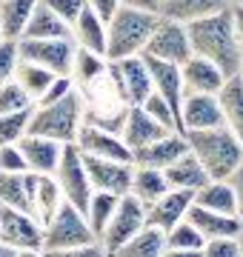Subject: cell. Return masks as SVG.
<instances>
[{"mask_svg":"<svg viewBox=\"0 0 243 257\" xmlns=\"http://www.w3.org/2000/svg\"><path fill=\"white\" fill-rule=\"evenodd\" d=\"M223 9H229L226 0H163L158 15L178 20V23H192L197 18H206V15H215Z\"/></svg>","mask_w":243,"mask_h":257,"instance_id":"30","label":"cell"},{"mask_svg":"<svg viewBox=\"0 0 243 257\" xmlns=\"http://www.w3.org/2000/svg\"><path fill=\"white\" fill-rule=\"evenodd\" d=\"M109 77L112 89L117 92V100H123L126 106H141L152 94V74L143 55L109 60Z\"/></svg>","mask_w":243,"mask_h":257,"instance_id":"7","label":"cell"},{"mask_svg":"<svg viewBox=\"0 0 243 257\" xmlns=\"http://www.w3.org/2000/svg\"><path fill=\"white\" fill-rule=\"evenodd\" d=\"M120 6L126 9H138V12H160V0H120Z\"/></svg>","mask_w":243,"mask_h":257,"instance_id":"48","label":"cell"},{"mask_svg":"<svg viewBox=\"0 0 243 257\" xmlns=\"http://www.w3.org/2000/svg\"><path fill=\"white\" fill-rule=\"evenodd\" d=\"M163 175H166L169 189H183V192H197V189L209 180L206 172H203V166L197 163V157L192 155V152L180 155L172 166H166Z\"/></svg>","mask_w":243,"mask_h":257,"instance_id":"27","label":"cell"},{"mask_svg":"<svg viewBox=\"0 0 243 257\" xmlns=\"http://www.w3.org/2000/svg\"><path fill=\"white\" fill-rule=\"evenodd\" d=\"M57 189L63 194L66 203H72L77 211H86L89 206V197H92V183H89V175H86V166H83V155L75 143L63 146L60 152V163L52 172Z\"/></svg>","mask_w":243,"mask_h":257,"instance_id":"8","label":"cell"},{"mask_svg":"<svg viewBox=\"0 0 243 257\" xmlns=\"http://www.w3.org/2000/svg\"><path fill=\"white\" fill-rule=\"evenodd\" d=\"M15 254H18V251H15L12 246H6V243L0 240V257H15Z\"/></svg>","mask_w":243,"mask_h":257,"instance_id":"52","label":"cell"},{"mask_svg":"<svg viewBox=\"0 0 243 257\" xmlns=\"http://www.w3.org/2000/svg\"><path fill=\"white\" fill-rule=\"evenodd\" d=\"M20 60L38 63L49 69L52 74L72 72V57H75V40L72 37H43V40H18Z\"/></svg>","mask_w":243,"mask_h":257,"instance_id":"9","label":"cell"},{"mask_svg":"<svg viewBox=\"0 0 243 257\" xmlns=\"http://www.w3.org/2000/svg\"><path fill=\"white\" fill-rule=\"evenodd\" d=\"M166 248V237L160 229L143 226L135 237H129L120 248H114L109 257H160Z\"/></svg>","mask_w":243,"mask_h":257,"instance_id":"32","label":"cell"},{"mask_svg":"<svg viewBox=\"0 0 243 257\" xmlns=\"http://www.w3.org/2000/svg\"><path fill=\"white\" fill-rule=\"evenodd\" d=\"M186 35H189L192 55L215 63L226 77L237 74L243 52L237 46V35H234V23H232V12L229 9L186 23Z\"/></svg>","mask_w":243,"mask_h":257,"instance_id":"1","label":"cell"},{"mask_svg":"<svg viewBox=\"0 0 243 257\" xmlns=\"http://www.w3.org/2000/svg\"><path fill=\"white\" fill-rule=\"evenodd\" d=\"M160 3H163V0H160Z\"/></svg>","mask_w":243,"mask_h":257,"instance_id":"57","label":"cell"},{"mask_svg":"<svg viewBox=\"0 0 243 257\" xmlns=\"http://www.w3.org/2000/svg\"><path fill=\"white\" fill-rule=\"evenodd\" d=\"M29 117L32 109H20V111H9V114H0V146H9V143H20L29 135Z\"/></svg>","mask_w":243,"mask_h":257,"instance_id":"36","label":"cell"},{"mask_svg":"<svg viewBox=\"0 0 243 257\" xmlns=\"http://www.w3.org/2000/svg\"><path fill=\"white\" fill-rule=\"evenodd\" d=\"M169 192L166 175L160 169H149V166H135L132 163V183H129V194L143 206H152L160 194Z\"/></svg>","mask_w":243,"mask_h":257,"instance_id":"26","label":"cell"},{"mask_svg":"<svg viewBox=\"0 0 243 257\" xmlns=\"http://www.w3.org/2000/svg\"><path fill=\"white\" fill-rule=\"evenodd\" d=\"M180 80L183 92H200V94H217L220 86L226 83V74L215 63H209L203 57L192 55L189 60L180 63Z\"/></svg>","mask_w":243,"mask_h":257,"instance_id":"17","label":"cell"},{"mask_svg":"<svg viewBox=\"0 0 243 257\" xmlns=\"http://www.w3.org/2000/svg\"><path fill=\"white\" fill-rule=\"evenodd\" d=\"M232 12V23H234V35H237V46L243 52V6H229Z\"/></svg>","mask_w":243,"mask_h":257,"instance_id":"49","label":"cell"},{"mask_svg":"<svg viewBox=\"0 0 243 257\" xmlns=\"http://www.w3.org/2000/svg\"><path fill=\"white\" fill-rule=\"evenodd\" d=\"M160 257H200V251H189V248H163Z\"/></svg>","mask_w":243,"mask_h":257,"instance_id":"50","label":"cell"},{"mask_svg":"<svg viewBox=\"0 0 243 257\" xmlns=\"http://www.w3.org/2000/svg\"><path fill=\"white\" fill-rule=\"evenodd\" d=\"M0 172H29L26 160H23V152H20L18 143L0 146Z\"/></svg>","mask_w":243,"mask_h":257,"instance_id":"43","label":"cell"},{"mask_svg":"<svg viewBox=\"0 0 243 257\" xmlns=\"http://www.w3.org/2000/svg\"><path fill=\"white\" fill-rule=\"evenodd\" d=\"M83 166L92 192H109V194H129L132 183V163L123 160H103V157L83 155Z\"/></svg>","mask_w":243,"mask_h":257,"instance_id":"13","label":"cell"},{"mask_svg":"<svg viewBox=\"0 0 243 257\" xmlns=\"http://www.w3.org/2000/svg\"><path fill=\"white\" fill-rule=\"evenodd\" d=\"M15 257H49L43 248H26V251H18Z\"/></svg>","mask_w":243,"mask_h":257,"instance_id":"51","label":"cell"},{"mask_svg":"<svg viewBox=\"0 0 243 257\" xmlns=\"http://www.w3.org/2000/svg\"><path fill=\"white\" fill-rule=\"evenodd\" d=\"M18 146L23 152L26 169L35 172V175H52L57 169V163H60V152H63V146L57 140L40 138V135H26Z\"/></svg>","mask_w":243,"mask_h":257,"instance_id":"19","label":"cell"},{"mask_svg":"<svg viewBox=\"0 0 243 257\" xmlns=\"http://www.w3.org/2000/svg\"><path fill=\"white\" fill-rule=\"evenodd\" d=\"M75 146L80 149V155L103 157V160H123V163H132V152L126 149V143L120 140V135L103 132V128L89 126V123H83V126H80Z\"/></svg>","mask_w":243,"mask_h":257,"instance_id":"14","label":"cell"},{"mask_svg":"<svg viewBox=\"0 0 243 257\" xmlns=\"http://www.w3.org/2000/svg\"><path fill=\"white\" fill-rule=\"evenodd\" d=\"M94 234L86 223L83 211H77L72 203H60V209L52 214V220L43 226V251H57V248H72L94 243Z\"/></svg>","mask_w":243,"mask_h":257,"instance_id":"5","label":"cell"},{"mask_svg":"<svg viewBox=\"0 0 243 257\" xmlns=\"http://www.w3.org/2000/svg\"><path fill=\"white\" fill-rule=\"evenodd\" d=\"M60 203H63V194L57 189L55 177L52 175H38V183H35V197H32V217L40 223V226H46L52 220V214L60 209Z\"/></svg>","mask_w":243,"mask_h":257,"instance_id":"31","label":"cell"},{"mask_svg":"<svg viewBox=\"0 0 243 257\" xmlns=\"http://www.w3.org/2000/svg\"><path fill=\"white\" fill-rule=\"evenodd\" d=\"M49 257H109L106 248L94 240V243H86V246H72V248H57V251H46Z\"/></svg>","mask_w":243,"mask_h":257,"instance_id":"45","label":"cell"},{"mask_svg":"<svg viewBox=\"0 0 243 257\" xmlns=\"http://www.w3.org/2000/svg\"><path fill=\"white\" fill-rule=\"evenodd\" d=\"M106 72H109V60H106V57L75 46V57H72V72H69V77L75 80V86H77L80 94L92 92L94 86L106 77Z\"/></svg>","mask_w":243,"mask_h":257,"instance_id":"23","label":"cell"},{"mask_svg":"<svg viewBox=\"0 0 243 257\" xmlns=\"http://www.w3.org/2000/svg\"><path fill=\"white\" fill-rule=\"evenodd\" d=\"M20 60V52H18V40H0V83L3 80H12L15 74V66Z\"/></svg>","mask_w":243,"mask_h":257,"instance_id":"40","label":"cell"},{"mask_svg":"<svg viewBox=\"0 0 243 257\" xmlns=\"http://www.w3.org/2000/svg\"><path fill=\"white\" fill-rule=\"evenodd\" d=\"M52 77H57V74H52L49 69H43L38 63H29V60H18L15 74H12V80L32 97V103H38L43 97V92H46L49 83H52Z\"/></svg>","mask_w":243,"mask_h":257,"instance_id":"34","label":"cell"},{"mask_svg":"<svg viewBox=\"0 0 243 257\" xmlns=\"http://www.w3.org/2000/svg\"><path fill=\"white\" fill-rule=\"evenodd\" d=\"M200 257H240V254H237L234 237H217V240H206L200 246Z\"/></svg>","mask_w":243,"mask_h":257,"instance_id":"42","label":"cell"},{"mask_svg":"<svg viewBox=\"0 0 243 257\" xmlns=\"http://www.w3.org/2000/svg\"><path fill=\"white\" fill-rule=\"evenodd\" d=\"M189 152V143H186V135L183 132H169L163 138L152 140L149 146L138 149V152H132V163L135 166H149V169H166L178 160L180 155H186Z\"/></svg>","mask_w":243,"mask_h":257,"instance_id":"15","label":"cell"},{"mask_svg":"<svg viewBox=\"0 0 243 257\" xmlns=\"http://www.w3.org/2000/svg\"><path fill=\"white\" fill-rule=\"evenodd\" d=\"M0 40H3V32H0Z\"/></svg>","mask_w":243,"mask_h":257,"instance_id":"56","label":"cell"},{"mask_svg":"<svg viewBox=\"0 0 243 257\" xmlns=\"http://www.w3.org/2000/svg\"><path fill=\"white\" fill-rule=\"evenodd\" d=\"M35 183H38L35 172H0V206L32 214Z\"/></svg>","mask_w":243,"mask_h":257,"instance_id":"20","label":"cell"},{"mask_svg":"<svg viewBox=\"0 0 243 257\" xmlns=\"http://www.w3.org/2000/svg\"><path fill=\"white\" fill-rule=\"evenodd\" d=\"M229 6H243V0H226Z\"/></svg>","mask_w":243,"mask_h":257,"instance_id":"54","label":"cell"},{"mask_svg":"<svg viewBox=\"0 0 243 257\" xmlns=\"http://www.w3.org/2000/svg\"><path fill=\"white\" fill-rule=\"evenodd\" d=\"M141 106H143V111H146V114H149L152 120H158V123H160L163 128H169V132H183V128H180L178 111L172 109V106H169V103L163 100V97H158L155 92H152L149 97H146V100L141 103Z\"/></svg>","mask_w":243,"mask_h":257,"instance_id":"38","label":"cell"},{"mask_svg":"<svg viewBox=\"0 0 243 257\" xmlns=\"http://www.w3.org/2000/svg\"><path fill=\"white\" fill-rule=\"evenodd\" d=\"M72 40H75V46L106 57V23L89 6H83V12L72 23Z\"/></svg>","mask_w":243,"mask_h":257,"instance_id":"24","label":"cell"},{"mask_svg":"<svg viewBox=\"0 0 243 257\" xmlns=\"http://www.w3.org/2000/svg\"><path fill=\"white\" fill-rule=\"evenodd\" d=\"M86 6H89V9L103 20V23H109V18L120 9V0H86Z\"/></svg>","mask_w":243,"mask_h":257,"instance_id":"46","label":"cell"},{"mask_svg":"<svg viewBox=\"0 0 243 257\" xmlns=\"http://www.w3.org/2000/svg\"><path fill=\"white\" fill-rule=\"evenodd\" d=\"M169 135V128H163L158 120H152L143 106H129L126 111V120H123V128H120V140L126 143L129 152H138V149L149 146L152 140Z\"/></svg>","mask_w":243,"mask_h":257,"instance_id":"18","label":"cell"},{"mask_svg":"<svg viewBox=\"0 0 243 257\" xmlns=\"http://www.w3.org/2000/svg\"><path fill=\"white\" fill-rule=\"evenodd\" d=\"M189 152L203 166L209 180H229L232 172L243 163V146L226 126L186 132Z\"/></svg>","mask_w":243,"mask_h":257,"instance_id":"2","label":"cell"},{"mask_svg":"<svg viewBox=\"0 0 243 257\" xmlns=\"http://www.w3.org/2000/svg\"><path fill=\"white\" fill-rule=\"evenodd\" d=\"M234 243H237V254L243 257V223H240V231L234 234Z\"/></svg>","mask_w":243,"mask_h":257,"instance_id":"53","label":"cell"},{"mask_svg":"<svg viewBox=\"0 0 243 257\" xmlns=\"http://www.w3.org/2000/svg\"><path fill=\"white\" fill-rule=\"evenodd\" d=\"M186 220L203 234V240L234 237V234L240 231V217H234V214H217V211L200 209V206H195V203L189 206Z\"/></svg>","mask_w":243,"mask_h":257,"instance_id":"22","label":"cell"},{"mask_svg":"<svg viewBox=\"0 0 243 257\" xmlns=\"http://www.w3.org/2000/svg\"><path fill=\"white\" fill-rule=\"evenodd\" d=\"M163 237H166V246L169 248H189V251H200V246L206 243L203 234H200V231H197L186 217H183L180 223H175Z\"/></svg>","mask_w":243,"mask_h":257,"instance_id":"37","label":"cell"},{"mask_svg":"<svg viewBox=\"0 0 243 257\" xmlns=\"http://www.w3.org/2000/svg\"><path fill=\"white\" fill-rule=\"evenodd\" d=\"M72 89H77L75 80H72L69 74H57V77H52L49 89L43 92V97H40L38 103H55V100H60V97H66V94L72 92Z\"/></svg>","mask_w":243,"mask_h":257,"instance_id":"44","label":"cell"},{"mask_svg":"<svg viewBox=\"0 0 243 257\" xmlns=\"http://www.w3.org/2000/svg\"><path fill=\"white\" fill-rule=\"evenodd\" d=\"M143 226H146V206L138 203L132 194H123L117 200V209H114L112 220L106 223V229H103L97 243L106 248V254H112L114 248H120L129 237H135Z\"/></svg>","mask_w":243,"mask_h":257,"instance_id":"10","label":"cell"},{"mask_svg":"<svg viewBox=\"0 0 243 257\" xmlns=\"http://www.w3.org/2000/svg\"><path fill=\"white\" fill-rule=\"evenodd\" d=\"M192 203L200 206V209L217 211V214H234L237 217V203H234V192L229 186V180H206L192 194Z\"/></svg>","mask_w":243,"mask_h":257,"instance_id":"28","label":"cell"},{"mask_svg":"<svg viewBox=\"0 0 243 257\" xmlns=\"http://www.w3.org/2000/svg\"><path fill=\"white\" fill-rule=\"evenodd\" d=\"M43 6H49V9L55 12L57 18L63 20V23H75L77 20V15L83 12V6H86V0H40Z\"/></svg>","mask_w":243,"mask_h":257,"instance_id":"41","label":"cell"},{"mask_svg":"<svg viewBox=\"0 0 243 257\" xmlns=\"http://www.w3.org/2000/svg\"><path fill=\"white\" fill-rule=\"evenodd\" d=\"M237 77L243 80V60H240V69H237Z\"/></svg>","mask_w":243,"mask_h":257,"instance_id":"55","label":"cell"},{"mask_svg":"<svg viewBox=\"0 0 243 257\" xmlns=\"http://www.w3.org/2000/svg\"><path fill=\"white\" fill-rule=\"evenodd\" d=\"M123 194H109V192H92L89 197V206H86L83 217L89 223V229L97 240H100L103 229H106V223L112 220L114 209H117V200H120Z\"/></svg>","mask_w":243,"mask_h":257,"instance_id":"35","label":"cell"},{"mask_svg":"<svg viewBox=\"0 0 243 257\" xmlns=\"http://www.w3.org/2000/svg\"><path fill=\"white\" fill-rule=\"evenodd\" d=\"M35 103L15 80H3L0 83V114H9V111H20V109H32Z\"/></svg>","mask_w":243,"mask_h":257,"instance_id":"39","label":"cell"},{"mask_svg":"<svg viewBox=\"0 0 243 257\" xmlns=\"http://www.w3.org/2000/svg\"><path fill=\"white\" fill-rule=\"evenodd\" d=\"M86 97L77 89L60 97L55 103H35L29 117V135L57 140L60 146H69L77 140V132L83 126Z\"/></svg>","mask_w":243,"mask_h":257,"instance_id":"3","label":"cell"},{"mask_svg":"<svg viewBox=\"0 0 243 257\" xmlns=\"http://www.w3.org/2000/svg\"><path fill=\"white\" fill-rule=\"evenodd\" d=\"M192 194L195 192H183V189H169L166 194H160L152 206H146V226L160 229L166 234L175 223L186 217L189 206H192Z\"/></svg>","mask_w":243,"mask_h":257,"instance_id":"16","label":"cell"},{"mask_svg":"<svg viewBox=\"0 0 243 257\" xmlns=\"http://www.w3.org/2000/svg\"><path fill=\"white\" fill-rule=\"evenodd\" d=\"M141 55L152 57V60H160V63H175V66L189 60L192 57V46H189L186 23H178V20L158 15L155 26H152V35Z\"/></svg>","mask_w":243,"mask_h":257,"instance_id":"6","label":"cell"},{"mask_svg":"<svg viewBox=\"0 0 243 257\" xmlns=\"http://www.w3.org/2000/svg\"><path fill=\"white\" fill-rule=\"evenodd\" d=\"M215 126H223V111H220L217 94L183 92V100H180V128H183V135Z\"/></svg>","mask_w":243,"mask_h":257,"instance_id":"12","label":"cell"},{"mask_svg":"<svg viewBox=\"0 0 243 257\" xmlns=\"http://www.w3.org/2000/svg\"><path fill=\"white\" fill-rule=\"evenodd\" d=\"M217 103H220V111H223V126L243 146V80L237 74L226 77V83L217 92Z\"/></svg>","mask_w":243,"mask_h":257,"instance_id":"25","label":"cell"},{"mask_svg":"<svg viewBox=\"0 0 243 257\" xmlns=\"http://www.w3.org/2000/svg\"><path fill=\"white\" fill-rule=\"evenodd\" d=\"M146 66H149L152 74V92L163 97V100L178 111L180 117V100H183V80H180V66L175 63H160V60H152V57H143Z\"/></svg>","mask_w":243,"mask_h":257,"instance_id":"21","label":"cell"},{"mask_svg":"<svg viewBox=\"0 0 243 257\" xmlns=\"http://www.w3.org/2000/svg\"><path fill=\"white\" fill-rule=\"evenodd\" d=\"M0 240L15 251L43 248V226L29 211L0 206Z\"/></svg>","mask_w":243,"mask_h":257,"instance_id":"11","label":"cell"},{"mask_svg":"<svg viewBox=\"0 0 243 257\" xmlns=\"http://www.w3.org/2000/svg\"><path fill=\"white\" fill-rule=\"evenodd\" d=\"M155 20H158L155 12H138L120 6L106 23V60L141 55L152 35Z\"/></svg>","mask_w":243,"mask_h":257,"instance_id":"4","label":"cell"},{"mask_svg":"<svg viewBox=\"0 0 243 257\" xmlns=\"http://www.w3.org/2000/svg\"><path fill=\"white\" fill-rule=\"evenodd\" d=\"M229 186H232L234 203H237V217H240V223H243V163L232 172V177H229Z\"/></svg>","mask_w":243,"mask_h":257,"instance_id":"47","label":"cell"},{"mask_svg":"<svg viewBox=\"0 0 243 257\" xmlns=\"http://www.w3.org/2000/svg\"><path fill=\"white\" fill-rule=\"evenodd\" d=\"M38 0H0V32L6 40H20Z\"/></svg>","mask_w":243,"mask_h":257,"instance_id":"33","label":"cell"},{"mask_svg":"<svg viewBox=\"0 0 243 257\" xmlns=\"http://www.w3.org/2000/svg\"><path fill=\"white\" fill-rule=\"evenodd\" d=\"M23 37H29V40H43V37H72V26L63 23L55 12L49 9V6H43V3L38 0L35 9H32V15H29L26 29H23ZM23 37H20V40H23Z\"/></svg>","mask_w":243,"mask_h":257,"instance_id":"29","label":"cell"}]
</instances>
